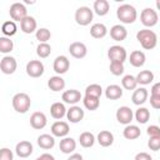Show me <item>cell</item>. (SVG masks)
Returning a JSON list of instances; mask_svg holds the SVG:
<instances>
[{"instance_id": "1f68e13d", "label": "cell", "mask_w": 160, "mask_h": 160, "mask_svg": "<svg viewBox=\"0 0 160 160\" xmlns=\"http://www.w3.org/2000/svg\"><path fill=\"white\" fill-rule=\"evenodd\" d=\"M95 135L92 134V132H90V131H84V132H81L80 134V136H79V142H80V145L82 146V148H91V146H94V144H95Z\"/></svg>"}, {"instance_id": "44dd1931", "label": "cell", "mask_w": 160, "mask_h": 160, "mask_svg": "<svg viewBox=\"0 0 160 160\" xmlns=\"http://www.w3.org/2000/svg\"><path fill=\"white\" fill-rule=\"evenodd\" d=\"M110 36L115 41H122L128 36V30L125 29L124 25L116 24V25L111 26V29H110Z\"/></svg>"}, {"instance_id": "83f0119b", "label": "cell", "mask_w": 160, "mask_h": 160, "mask_svg": "<svg viewBox=\"0 0 160 160\" xmlns=\"http://www.w3.org/2000/svg\"><path fill=\"white\" fill-rule=\"evenodd\" d=\"M110 10V4L108 0H96L92 6V12L99 16H105Z\"/></svg>"}, {"instance_id": "30bf717a", "label": "cell", "mask_w": 160, "mask_h": 160, "mask_svg": "<svg viewBox=\"0 0 160 160\" xmlns=\"http://www.w3.org/2000/svg\"><path fill=\"white\" fill-rule=\"evenodd\" d=\"M116 120L122 124V125H129L131 121H132V118H134V112L132 110L129 108V106H120L118 110H116Z\"/></svg>"}, {"instance_id": "ee69618b", "label": "cell", "mask_w": 160, "mask_h": 160, "mask_svg": "<svg viewBox=\"0 0 160 160\" xmlns=\"http://www.w3.org/2000/svg\"><path fill=\"white\" fill-rule=\"evenodd\" d=\"M146 134L150 138H155V136H160V128L158 125H150L146 129Z\"/></svg>"}, {"instance_id": "f546056e", "label": "cell", "mask_w": 160, "mask_h": 160, "mask_svg": "<svg viewBox=\"0 0 160 160\" xmlns=\"http://www.w3.org/2000/svg\"><path fill=\"white\" fill-rule=\"evenodd\" d=\"M106 34H108V28L101 22L92 24L90 28V35L94 39H102L104 36H106Z\"/></svg>"}, {"instance_id": "bcb514c9", "label": "cell", "mask_w": 160, "mask_h": 160, "mask_svg": "<svg viewBox=\"0 0 160 160\" xmlns=\"http://www.w3.org/2000/svg\"><path fill=\"white\" fill-rule=\"evenodd\" d=\"M134 160H152V158H151L150 154H148L145 151H141V152H138L135 155V159Z\"/></svg>"}, {"instance_id": "f1b7e54d", "label": "cell", "mask_w": 160, "mask_h": 160, "mask_svg": "<svg viewBox=\"0 0 160 160\" xmlns=\"http://www.w3.org/2000/svg\"><path fill=\"white\" fill-rule=\"evenodd\" d=\"M48 86L51 91H61L64 90L65 88V80L60 76V75H55V76H51L49 80H48Z\"/></svg>"}, {"instance_id": "484cf974", "label": "cell", "mask_w": 160, "mask_h": 160, "mask_svg": "<svg viewBox=\"0 0 160 160\" xmlns=\"http://www.w3.org/2000/svg\"><path fill=\"white\" fill-rule=\"evenodd\" d=\"M145 60H146V56L144 51H140V50H134L129 58V61L134 68H141L145 64Z\"/></svg>"}, {"instance_id": "8992f818", "label": "cell", "mask_w": 160, "mask_h": 160, "mask_svg": "<svg viewBox=\"0 0 160 160\" xmlns=\"http://www.w3.org/2000/svg\"><path fill=\"white\" fill-rule=\"evenodd\" d=\"M108 56H109L110 62H122L124 64V61L128 58V52L124 46L112 45L108 50Z\"/></svg>"}, {"instance_id": "ffe728a7", "label": "cell", "mask_w": 160, "mask_h": 160, "mask_svg": "<svg viewBox=\"0 0 160 160\" xmlns=\"http://www.w3.org/2000/svg\"><path fill=\"white\" fill-rule=\"evenodd\" d=\"M59 149L61 152L64 154H72L76 149V141L72 139V138H69V136H65L60 140V144H59Z\"/></svg>"}, {"instance_id": "4dcf8cb0", "label": "cell", "mask_w": 160, "mask_h": 160, "mask_svg": "<svg viewBox=\"0 0 160 160\" xmlns=\"http://www.w3.org/2000/svg\"><path fill=\"white\" fill-rule=\"evenodd\" d=\"M135 80L138 82V85H149L150 82L154 81V72L151 70H141L136 76Z\"/></svg>"}, {"instance_id": "277c9868", "label": "cell", "mask_w": 160, "mask_h": 160, "mask_svg": "<svg viewBox=\"0 0 160 160\" xmlns=\"http://www.w3.org/2000/svg\"><path fill=\"white\" fill-rule=\"evenodd\" d=\"M94 12L89 6H80L75 11V21L80 26H86L92 21Z\"/></svg>"}, {"instance_id": "5b68a950", "label": "cell", "mask_w": 160, "mask_h": 160, "mask_svg": "<svg viewBox=\"0 0 160 160\" xmlns=\"http://www.w3.org/2000/svg\"><path fill=\"white\" fill-rule=\"evenodd\" d=\"M140 20H141V24L146 28H152L158 24L159 21V15L156 12V10L151 9V8H145L141 14H140Z\"/></svg>"}, {"instance_id": "2e32d148", "label": "cell", "mask_w": 160, "mask_h": 160, "mask_svg": "<svg viewBox=\"0 0 160 160\" xmlns=\"http://www.w3.org/2000/svg\"><path fill=\"white\" fill-rule=\"evenodd\" d=\"M32 151H34L32 144L28 140H22L20 142H18L15 146V154L19 158H29L32 154Z\"/></svg>"}, {"instance_id": "9c48e42d", "label": "cell", "mask_w": 160, "mask_h": 160, "mask_svg": "<svg viewBox=\"0 0 160 160\" xmlns=\"http://www.w3.org/2000/svg\"><path fill=\"white\" fill-rule=\"evenodd\" d=\"M18 68V62L15 60V58L10 56V55H5L1 60H0V71L5 75H11L15 72Z\"/></svg>"}, {"instance_id": "8fae6325", "label": "cell", "mask_w": 160, "mask_h": 160, "mask_svg": "<svg viewBox=\"0 0 160 160\" xmlns=\"http://www.w3.org/2000/svg\"><path fill=\"white\" fill-rule=\"evenodd\" d=\"M70 68V60L65 56V55H60V56H56L54 62H52V69L54 71L58 74V75H62L65 74Z\"/></svg>"}, {"instance_id": "ac0fdd59", "label": "cell", "mask_w": 160, "mask_h": 160, "mask_svg": "<svg viewBox=\"0 0 160 160\" xmlns=\"http://www.w3.org/2000/svg\"><path fill=\"white\" fill-rule=\"evenodd\" d=\"M20 29L24 34H32L34 31H36L38 29V22L35 20L34 16H25L21 21H20Z\"/></svg>"}, {"instance_id": "d6a6232c", "label": "cell", "mask_w": 160, "mask_h": 160, "mask_svg": "<svg viewBox=\"0 0 160 160\" xmlns=\"http://www.w3.org/2000/svg\"><path fill=\"white\" fill-rule=\"evenodd\" d=\"M1 31H2L4 36H6V38H11V36H14V35L16 34V31H18V26H16L15 21H12V20H8V21H5V22L1 25Z\"/></svg>"}, {"instance_id": "ab89813d", "label": "cell", "mask_w": 160, "mask_h": 160, "mask_svg": "<svg viewBox=\"0 0 160 160\" xmlns=\"http://www.w3.org/2000/svg\"><path fill=\"white\" fill-rule=\"evenodd\" d=\"M36 54L40 59H45L51 54V46L48 42H41L36 48Z\"/></svg>"}, {"instance_id": "8d00e7d4", "label": "cell", "mask_w": 160, "mask_h": 160, "mask_svg": "<svg viewBox=\"0 0 160 160\" xmlns=\"http://www.w3.org/2000/svg\"><path fill=\"white\" fill-rule=\"evenodd\" d=\"M14 49V42L10 38L6 36H0V52L2 54H9Z\"/></svg>"}, {"instance_id": "4fadbf2b", "label": "cell", "mask_w": 160, "mask_h": 160, "mask_svg": "<svg viewBox=\"0 0 160 160\" xmlns=\"http://www.w3.org/2000/svg\"><path fill=\"white\" fill-rule=\"evenodd\" d=\"M69 52L75 59H82L88 54V48H86V45L84 42L74 41V42H71L69 45Z\"/></svg>"}, {"instance_id": "7c38bea8", "label": "cell", "mask_w": 160, "mask_h": 160, "mask_svg": "<svg viewBox=\"0 0 160 160\" xmlns=\"http://www.w3.org/2000/svg\"><path fill=\"white\" fill-rule=\"evenodd\" d=\"M51 135L55 138H65L68 136L69 131H70V128H69V124L66 121H61V120H58L55 121L52 125H51Z\"/></svg>"}, {"instance_id": "d4e9b609", "label": "cell", "mask_w": 160, "mask_h": 160, "mask_svg": "<svg viewBox=\"0 0 160 160\" xmlns=\"http://www.w3.org/2000/svg\"><path fill=\"white\" fill-rule=\"evenodd\" d=\"M66 108H65V105L62 104V102H60V101H56V102H54L51 106H50V115L54 118V119H56V120H60V119H62L65 115H66Z\"/></svg>"}, {"instance_id": "74e56055", "label": "cell", "mask_w": 160, "mask_h": 160, "mask_svg": "<svg viewBox=\"0 0 160 160\" xmlns=\"http://www.w3.org/2000/svg\"><path fill=\"white\" fill-rule=\"evenodd\" d=\"M85 95L92 96V98H99L102 95V88L99 84H90L85 89Z\"/></svg>"}, {"instance_id": "b9f144b4", "label": "cell", "mask_w": 160, "mask_h": 160, "mask_svg": "<svg viewBox=\"0 0 160 160\" xmlns=\"http://www.w3.org/2000/svg\"><path fill=\"white\" fill-rule=\"evenodd\" d=\"M14 154L9 148H1L0 149V160H12Z\"/></svg>"}, {"instance_id": "3957f363", "label": "cell", "mask_w": 160, "mask_h": 160, "mask_svg": "<svg viewBox=\"0 0 160 160\" xmlns=\"http://www.w3.org/2000/svg\"><path fill=\"white\" fill-rule=\"evenodd\" d=\"M12 108L19 114H25L31 106V99L26 92H18L12 96L11 100Z\"/></svg>"}, {"instance_id": "681fc988", "label": "cell", "mask_w": 160, "mask_h": 160, "mask_svg": "<svg viewBox=\"0 0 160 160\" xmlns=\"http://www.w3.org/2000/svg\"><path fill=\"white\" fill-rule=\"evenodd\" d=\"M68 160H84V159H82V155H81V154L74 152V154H71V155L68 158Z\"/></svg>"}, {"instance_id": "5bb4252c", "label": "cell", "mask_w": 160, "mask_h": 160, "mask_svg": "<svg viewBox=\"0 0 160 160\" xmlns=\"http://www.w3.org/2000/svg\"><path fill=\"white\" fill-rule=\"evenodd\" d=\"M48 124V119H46V115L42 112V111H35L31 114L30 116V125L32 129L35 130H40V129H44Z\"/></svg>"}, {"instance_id": "603a6c76", "label": "cell", "mask_w": 160, "mask_h": 160, "mask_svg": "<svg viewBox=\"0 0 160 160\" xmlns=\"http://www.w3.org/2000/svg\"><path fill=\"white\" fill-rule=\"evenodd\" d=\"M38 145L44 150H50L55 146V138L50 134H41L38 136Z\"/></svg>"}, {"instance_id": "836d02e7", "label": "cell", "mask_w": 160, "mask_h": 160, "mask_svg": "<svg viewBox=\"0 0 160 160\" xmlns=\"http://www.w3.org/2000/svg\"><path fill=\"white\" fill-rule=\"evenodd\" d=\"M134 118H135V120H136L139 124H146V122L149 121V119H150V111H149V109L141 106V108H139V109L135 111Z\"/></svg>"}, {"instance_id": "c3c4849f", "label": "cell", "mask_w": 160, "mask_h": 160, "mask_svg": "<svg viewBox=\"0 0 160 160\" xmlns=\"http://www.w3.org/2000/svg\"><path fill=\"white\" fill-rule=\"evenodd\" d=\"M35 160H55V158H54L51 154L45 152V154H41L40 156H38Z\"/></svg>"}, {"instance_id": "f35d334b", "label": "cell", "mask_w": 160, "mask_h": 160, "mask_svg": "<svg viewBox=\"0 0 160 160\" xmlns=\"http://www.w3.org/2000/svg\"><path fill=\"white\" fill-rule=\"evenodd\" d=\"M35 36H36V40H39V44H41V42H48V41L50 40V38H51V32H50V30L46 29V28H40V29L36 30Z\"/></svg>"}, {"instance_id": "e0dca14e", "label": "cell", "mask_w": 160, "mask_h": 160, "mask_svg": "<svg viewBox=\"0 0 160 160\" xmlns=\"http://www.w3.org/2000/svg\"><path fill=\"white\" fill-rule=\"evenodd\" d=\"M61 99L65 104H70V105H75L78 104L82 96H81V92L76 89H70V90H65L61 95Z\"/></svg>"}, {"instance_id": "cb8c5ba5", "label": "cell", "mask_w": 160, "mask_h": 160, "mask_svg": "<svg viewBox=\"0 0 160 160\" xmlns=\"http://www.w3.org/2000/svg\"><path fill=\"white\" fill-rule=\"evenodd\" d=\"M105 96L109 100H118L122 96V88L116 84H111L105 89Z\"/></svg>"}, {"instance_id": "ba28073f", "label": "cell", "mask_w": 160, "mask_h": 160, "mask_svg": "<svg viewBox=\"0 0 160 160\" xmlns=\"http://www.w3.org/2000/svg\"><path fill=\"white\" fill-rule=\"evenodd\" d=\"M25 70H26V74L30 78H40V76H42V74L45 71V68H44V64L40 60H30L26 64Z\"/></svg>"}, {"instance_id": "7bdbcfd3", "label": "cell", "mask_w": 160, "mask_h": 160, "mask_svg": "<svg viewBox=\"0 0 160 160\" xmlns=\"http://www.w3.org/2000/svg\"><path fill=\"white\" fill-rule=\"evenodd\" d=\"M148 146L150 148V150L152 151H158L160 149V136H155V138H150Z\"/></svg>"}, {"instance_id": "e575fe53", "label": "cell", "mask_w": 160, "mask_h": 160, "mask_svg": "<svg viewBox=\"0 0 160 160\" xmlns=\"http://www.w3.org/2000/svg\"><path fill=\"white\" fill-rule=\"evenodd\" d=\"M81 100H82L84 106H85L88 110H90V111H94V110H96V109L100 106V99H99V98H92V96L85 95Z\"/></svg>"}, {"instance_id": "7a4b0ae2", "label": "cell", "mask_w": 160, "mask_h": 160, "mask_svg": "<svg viewBox=\"0 0 160 160\" xmlns=\"http://www.w3.org/2000/svg\"><path fill=\"white\" fill-rule=\"evenodd\" d=\"M116 16L122 24H132L138 18V11L132 5L122 4L116 9Z\"/></svg>"}, {"instance_id": "6da1fadb", "label": "cell", "mask_w": 160, "mask_h": 160, "mask_svg": "<svg viewBox=\"0 0 160 160\" xmlns=\"http://www.w3.org/2000/svg\"><path fill=\"white\" fill-rule=\"evenodd\" d=\"M136 40L140 42L142 49L152 50L158 44V35L150 29H142L136 32Z\"/></svg>"}, {"instance_id": "60d3db41", "label": "cell", "mask_w": 160, "mask_h": 160, "mask_svg": "<svg viewBox=\"0 0 160 160\" xmlns=\"http://www.w3.org/2000/svg\"><path fill=\"white\" fill-rule=\"evenodd\" d=\"M109 70L112 75L115 76H120L124 74V64L122 62H110V66H109Z\"/></svg>"}, {"instance_id": "9a60e30c", "label": "cell", "mask_w": 160, "mask_h": 160, "mask_svg": "<svg viewBox=\"0 0 160 160\" xmlns=\"http://www.w3.org/2000/svg\"><path fill=\"white\" fill-rule=\"evenodd\" d=\"M65 116L68 118V120H69L70 122L76 124V122H80V121L84 119L85 112H84V110H82L80 106L72 105L70 109L66 110V115H65Z\"/></svg>"}, {"instance_id": "7402d4cb", "label": "cell", "mask_w": 160, "mask_h": 160, "mask_svg": "<svg viewBox=\"0 0 160 160\" xmlns=\"http://www.w3.org/2000/svg\"><path fill=\"white\" fill-rule=\"evenodd\" d=\"M96 141L99 142L100 146H102V148H109V146H111L112 142H114V135H112V132L109 131V130H101V131L98 134V136H96Z\"/></svg>"}, {"instance_id": "d590c367", "label": "cell", "mask_w": 160, "mask_h": 160, "mask_svg": "<svg viewBox=\"0 0 160 160\" xmlns=\"http://www.w3.org/2000/svg\"><path fill=\"white\" fill-rule=\"evenodd\" d=\"M121 85H122V88H124L125 90H135L136 86H138V82H136L134 75L128 74V75L122 76V79H121Z\"/></svg>"}, {"instance_id": "52a82bcc", "label": "cell", "mask_w": 160, "mask_h": 160, "mask_svg": "<svg viewBox=\"0 0 160 160\" xmlns=\"http://www.w3.org/2000/svg\"><path fill=\"white\" fill-rule=\"evenodd\" d=\"M9 14H10V18L12 19V21L20 22L25 16H28V10L22 2H14V4H11V6L9 9Z\"/></svg>"}, {"instance_id": "f6af8a7d", "label": "cell", "mask_w": 160, "mask_h": 160, "mask_svg": "<svg viewBox=\"0 0 160 160\" xmlns=\"http://www.w3.org/2000/svg\"><path fill=\"white\" fill-rule=\"evenodd\" d=\"M150 105L154 109H160V96H152V95H150Z\"/></svg>"}, {"instance_id": "7dc6e473", "label": "cell", "mask_w": 160, "mask_h": 160, "mask_svg": "<svg viewBox=\"0 0 160 160\" xmlns=\"http://www.w3.org/2000/svg\"><path fill=\"white\" fill-rule=\"evenodd\" d=\"M151 95L152 96H160V82H156L151 86V90H150Z\"/></svg>"}, {"instance_id": "4316f807", "label": "cell", "mask_w": 160, "mask_h": 160, "mask_svg": "<svg viewBox=\"0 0 160 160\" xmlns=\"http://www.w3.org/2000/svg\"><path fill=\"white\" fill-rule=\"evenodd\" d=\"M122 135H124V138H125L126 140H135V139L140 138L141 130H140V128H139L138 125H131V124H129V125H126L125 129L122 130Z\"/></svg>"}, {"instance_id": "d6986e66", "label": "cell", "mask_w": 160, "mask_h": 160, "mask_svg": "<svg viewBox=\"0 0 160 160\" xmlns=\"http://www.w3.org/2000/svg\"><path fill=\"white\" fill-rule=\"evenodd\" d=\"M148 96H149V92H148V90L145 88H136L134 90L132 95H131V101H132L134 105L140 106V105L146 102Z\"/></svg>"}]
</instances>
